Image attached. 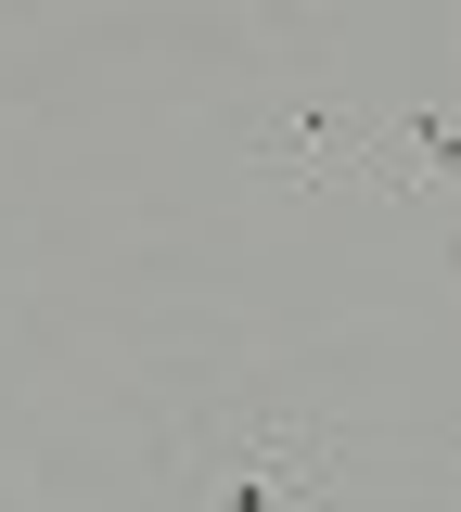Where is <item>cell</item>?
Returning a JSON list of instances; mask_svg holds the SVG:
<instances>
[{"mask_svg":"<svg viewBox=\"0 0 461 512\" xmlns=\"http://www.w3.org/2000/svg\"><path fill=\"white\" fill-rule=\"evenodd\" d=\"M359 154H372V103H359L333 64H308L295 90H269L257 116H244V167H257V192H282V205L359 192Z\"/></svg>","mask_w":461,"mask_h":512,"instance_id":"7a4b0ae2","label":"cell"},{"mask_svg":"<svg viewBox=\"0 0 461 512\" xmlns=\"http://www.w3.org/2000/svg\"><path fill=\"white\" fill-rule=\"evenodd\" d=\"M154 474L180 500H231V512H295V500H346V436L321 410H282V397H205L167 423Z\"/></svg>","mask_w":461,"mask_h":512,"instance_id":"6da1fadb","label":"cell"},{"mask_svg":"<svg viewBox=\"0 0 461 512\" xmlns=\"http://www.w3.org/2000/svg\"><path fill=\"white\" fill-rule=\"evenodd\" d=\"M244 13H257L269 39H295V52H333V26H346L359 0H244Z\"/></svg>","mask_w":461,"mask_h":512,"instance_id":"277c9868","label":"cell"},{"mask_svg":"<svg viewBox=\"0 0 461 512\" xmlns=\"http://www.w3.org/2000/svg\"><path fill=\"white\" fill-rule=\"evenodd\" d=\"M449 487H461V461H449Z\"/></svg>","mask_w":461,"mask_h":512,"instance_id":"5b68a950","label":"cell"},{"mask_svg":"<svg viewBox=\"0 0 461 512\" xmlns=\"http://www.w3.org/2000/svg\"><path fill=\"white\" fill-rule=\"evenodd\" d=\"M359 192H461V116L449 103H372Z\"/></svg>","mask_w":461,"mask_h":512,"instance_id":"3957f363","label":"cell"}]
</instances>
